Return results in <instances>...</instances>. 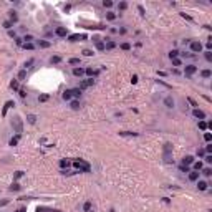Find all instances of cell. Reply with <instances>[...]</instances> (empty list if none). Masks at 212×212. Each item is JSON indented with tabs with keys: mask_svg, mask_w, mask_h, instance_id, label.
Returning a JSON list of instances; mask_svg holds the SVG:
<instances>
[{
	"mask_svg": "<svg viewBox=\"0 0 212 212\" xmlns=\"http://www.w3.org/2000/svg\"><path fill=\"white\" fill-rule=\"evenodd\" d=\"M83 55L84 56H93L94 53H93V50H88V48H86V50H83Z\"/></svg>",
	"mask_w": 212,
	"mask_h": 212,
	"instance_id": "816d5d0a",
	"label": "cell"
},
{
	"mask_svg": "<svg viewBox=\"0 0 212 212\" xmlns=\"http://www.w3.org/2000/svg\"><path fill=\"white\" fill-rule=\"evenodd\" d=\"M20 189H22V186H20L18 182H15V184L10 186V190H20Z\"/></svg>",
	"mask_w": 212,
	"mask_h": 212,
	"instance_id": "7dc6e473",
	"label": "cell"
},
{
	"mask_svg": "<svg viewBox=\"0 0 212 212\" xmlns=\"http://www.w3.org/2000/svg\"><path fill=\"white\" fill-rule=\"evenodd\" d=\"M83 210L84 212H90L91 210V202H90V200H86V202L83 204Z\"/></svg>",
	"mask_w": 212,
	"mask_h": 212,
	"instance_id": "60d3db41",
	"label": "cell"
},
{
	"mask_svg": "<svg viewBox=\"0 0 212 212\" xmlns=\"http://www.w3.org/2000/svg\"><path fill=\"white\" fill-rule=\"evenodd\" d=\"M126 8H128V2H119V3H118V10H121V12H124Z\"/></svg>",
	"mask_w": 212,
	"mask_h": 212,
	"instance_id": "d6a6232c",
	"label": "cell"
},
{
	"mask_svg": "<svg viewBox=\"0 0 212 212\" xmlns=\"http://www.w3.org/2000/svg\"><path fill=\"white\" fill-rule=\"evenodd\" d=\"M13 106H15V103H13V101H7L5 106H3V109H2V116H5L7 111H8V108H13Z\"/></svg>",
	"mask_w": 212,
	"mask_h": 212,
	"instance_id": "9a60e30c",
	"label": "cell"
},
{
	"mask_svg": "<svg viewBox=\"0 0 212 212\" xmlns=\"http://www.w3.org/2000/svg\"><path fill=\"white\" fill-rule=\"evenodd\" d=\"M204 56H206V60H207L209 63L212 61V51H207V50H206V51H204Z\"/></svg>",
	"mask_w": 212,
	"mask_h": 212,
	"instance_id": "f6af8a7d",
	"label": "cell"
},
{
	"mask_svg": "<svg viewBox=\"0 0 212 212\" xmlns=\"http://www.w3.org/2000/svg\"><path fill=\"white\" fill-rule=\"evenodd\" d=\"M199 128L202 129V131H207V121H204V119L199 121Z\"/></svg>",
	"mask_w": 212,
	"mask_h": 212,
	"instance_id": "ee69618b",
	"label": "cell"
},
{
	"mask_svg": "<svg viewBox=\"0 0 212 212\" xmlns=\"http://www.w3.org/2000/svg\"><path fill=\"white\" fill-rule=\"evenodd\" d=\"M171 157H172V154H171V144L166 143L164 144V161L167 162V164H171V162H172Z\"/></svg>",
	"mask_w": 212,
	"mask_h": 212,
	"instance_id": "3957f363",
	"label": "cell"
},
{
	"mask_svg": "<svg viewBox=\"0 0 212 212\" xmlns=\"http://www.w3.org/2000/svg\"><path fill=\"white\" fill-rule=\"evenodd\" d=\"M23 176V171H17V174H15V179H20Z\"/></svg>",
	"mask_w": 212,
	"mask_h": 212,
	"instance_id": "91938a15",
	"label": "cell"
},
{
	"mask_svg": "<svg viewBox=\"0 0 212 212\" xmlns=\"http://www.w3.org/2000/svg\"><path fill=\"white\" fill-rule=\"evenodd\" d=\"M121 50H124V51H129V50H131V45H129L128 41H124V43H121Z\"/></svg>",
	"mask_w": 212,
	"mask_h": 212,
	"instance_id": "b9f144b4",
	"label": "cell"
},
{
	"mask_svg": "<svg viewBox=\"0 0 212 212\" xmlns=\"http://www.w3.org/2000/svg\"><path fill=\"white\" fill-rule=\"evenodd\" d=\"M206 48H207V51H210V48H212V43H210V41H207V43H206Z\"/></svg>",
	"mask_w": 212,
	"mask_h": 212,
	"instance_id": "94428289",
	"label": "cell"
},
{
	"mask_svg": "<svg viewBox=\"0 0 212 212\" xmlns=\"http://www.w3.org/2000/svg\"><path fill=\"white\" fill-rule=\"evenodd\" d=\"M181 15H182V17H184V18H186V20H192V18H190V17H189V15H186V13H181Z\"/></svg>",
	"mask_w": 212,
	"mask_h": 212,
	"instance_id": "e7e4bbea",
	"label": "cell"
},
{
	"mask_svg": "<svg viewBox=\"0 0 212 212\" xmlns=\"http://www.w3.org/2000/svg\"><path fill=\"white\" fill-rule=\"evenodd\" d=\"M179 55H181V51H179V50H171V51H169V58H179Z\"/></svg>",
	"mask_w": 212,
	"mask_h": 212,
	"instance_id": "83f0119b",
	"label": "cell"
},
{
	"mask_svg": "<svg viewBox=\"0 0 212 212\" xmlns=\"http://www.w3.org/2000/svg\"><path fill=\"white\" fill-rule=\"evenodd\" d=\"M114 47H116V43L113 40H106L104 41V48H106V50H113Z\"/></svg>",
	"mask_w": 212,
	"mask_h": 212,
	"instance_id": "44dd1931",
	"label": "cell"
},
{
	"mask_svg": "<svg viewBox=\"0 0 212 212\" xmlns=\"http://www.w3.org/2000/svg\"><path fill=\"white\" fill-rule=\"evenodd\" d=\"M25 78H27V70H20V71H18V78H17V80L23 81Z\"/></svg>",
	"mask_w": 212,
	"mask_h": 212,
	"instance_id": "f1b7e54d",
	"label": "cell"
},
{
	"mask_svg": "<svg viewBox=\"0 0 212 212\" xmlns=\"http://www.w3.org/2000/svg\"><path fill=\"white\" fill-rule=\"evenodd\" d=\"M3 27L7 28V30H12V27H13V23L10 22V20H5V22H3Z\"/></svg>",
	"mask_w": 212,
	"mask_h": 212,
	"instance_id": "bcb514c9",
	"label": "cell"
},
{
	"mask_svg": "<svg viewBox=\"0 0 212 212\" xmlns=\"http://www.w3.org/2000/svg\"><path fill=\"white\" fill-rule=\"evenodd\" d=\"M202 167H204L202 161H194V162H192V169H194V171L200 172V169H202Z\"/></svg>",
	"mask_w": 212,
	"mask_h": 212,
	"instance_id": "2e32d148",
	"label": "cell"
},
{
	"mask_svg": "<svg viewBox=\"0 0 212 212\" xmlns=\"http://www.w3.org/2000/svg\"><path fill=\"white\" fill-rule=\"evenodd\" d=\"M60 61H61V56H58V55H56V56H51V58H50V63H51V65H58Z\"/></svg>",
	"mask_w": 212,
	"mask_h": 212,
	"instance_id": "1f68e13d",
	"label": "cell"
},
{
	"mask_svg": "<svg viewBox=\"0 0 212 212\" xmlns=\"http://www.w3.org/2000/svg\"><path fill=\"white\" fill-rule=\"evenodd\" d=\"M194 162V156H186V157H182V162L181 164H184V166H190Z\"/></svg>",
	"mask_w": 212,
	"mask_h": 212,
	"instance_id": "ac0fdd59",
	"label": "cell"
},
{
	"mask_svg": "<svg viewBox=\"0 0 212 212\" xmlns=\"http://www.w3.org/2000/svg\"><path fill=\"white\" fill-rule=\"evenodd\" d=\"M8 35H10V37H13V38L17 37V33H15V31H12V30H8Z\"/></svg>",
	"mask_w": 212,
	"mask_h": 212,
	"instance_id": "be15d7a7",
	"label": "cell"
},
{
	"mask_svg": "<svg viewBox=\"0 0 212 212\" xmlns=\"http://www.w3.org/2000/svg\"><path fill=\"white\" fill-rule=\"evenodd\" d=\"M33 63H35V60H33V58H30L28 61H25V65H23V70H28L31 65H33Z\"/></svg>",
	"mask_w": 212,
	"mask_h": 212,
	"instance_id": "f35d334b",
	"label": "cell"
},
{
	"mask_svg": "<svg viewBox=\"0 0 212 212\" xmlns=\"http://www.w3.org/2000/svg\"><path fill=\"white\" fill-rule=\"evenodd\" d=\"M20 136H22V134H17L15 137H12V139H10V146H17V144H18V139H20Z\"/></svg>",
	"mask_w": 212,
	"mask_h": 212,
	"instance_id": "f546056e",
	"label": "cell"
},
{
	"mask_svg": "<svg viewBox=\"0 0 212 212\" xmlns=\"http://www.w3.org/2000/svg\"><path fill=\"white\" fill-rule=\"evenodd\" d=\"M70 164H71V162H70L68 159H60V167L61 169H68Z\"/></svg>",
	"mask_w": 212,
	"mask_h": 212,
	"instance_id": "cb8c5ba5",
	"label": "cell"
},
{
	"mask_svg": "<svg viewBox=\"0 0 212 212\" xmlns=\"http://www.w3.org/2000/svg\"><path fill=\"white\" fill-rule=\"evenodd\" d=\"M27 119H28V123H30V124H35V123H37V116H35V114H28Z\"/></svg>",
	"mask_w": 212,
	"mask_h": 212,
	"instance_id": "74e56055",
	"label": "cell"
},
{
	"mask_svg": "<svg viewBox=\"0 0 212 212\" xmlns=\"http://www.w3.org/2000/svg\"><path fill=\"white\" fill-rule=\"evenodd\" d=\"M172 66H182V60L181 58H172Z\"/></svg>",
	"mask_w": 212,
	"mask_h": 212,
	"instance_id": "e575fe53",
	"label": "cell"
},
{
	"mask_svg": "<svg viewBox=\"0 0 212 212\" xmlns=\"http://www.w3.org/2000/svg\"><path fill=\"white\" fill-rule=\"evenodd\" d=\"M119 136H134V137H136V136H137V133H131V131H121V133H119Z\"/></svg>",
	"mask_w": 212,
	"mask_h": 212,
	"instance_id": "ab89813d",
	"label": "cell"
},
{
	"mask_svg": "<svg viewBox=\"0 0 212 212\" xmlns=\"http://www.w3.org/2000/svg\"><path fill=\"white\" fill-rule=\"evenodd\" d=\"M12 126H15V131H17V134H22V133H23V124H22V119H20L18 116H17L15 119H13Z\"/></svg>",
	"mask_w": 212,
	"mask_h": 212,
	"instance_id": "5b68a950",
	"label": "cell"
},
{
	"mask_svg": "<svg viewBox=\"0 0 212 212\" xmlns=\"http://www.w3.org/2000/svg\"><path fill=\"white\" fill-rule=\"evenodd\" d=\"M73 75H75V76H83V75H84V70H83V68H78V66H75V68H73Z\"/></svg>",
	"mask_w": 212,
	"mask_h": 212,
	"instance_id": "7402d4cb",
	"label": "cell"
},
{
	"mask_svg": "<svg viewBox=\"0 0 212 212\" xmlns=\"http://www.w3.org/2000/svg\"><path fill=\"white\" fill-rule=\"evenodd\" d=\"M179 169H181V172H186V174L190 171V169H189V166H184V164H181V166H179Z\"/></svg>",
	"mask_w": 212,
	"mask_h": 212,
	"instance_id": "681fc988",
	"label": "cell"
},
{
	"mask_svg": "<svg viewBox=\"0 0 212 212\" xmlns=\"http://www.w3.org/2000/svg\"><path fill=\"white\" fill-rule=\"evenodd\" d=\"M204 139H206L207 143H210V141H212V134L210 133H204Z\"/></svg>",
	"mask_w": 212,
	"mask_h": 212,
	"instance_id": "f907efd6",
	"label": "cell"
},
{
	"mask_svg": "<svg viewBox=\"0 0 212 212\" xmlns=\"http://www.w3.org/2000/svg\"><path fill=\"white\" fill-rule=\"evenodd\" d=\"M70 41H78V40H84L86 38V35H78V33H75V35H70Z\"/></svg>",
	"mask_w": 212,
	"mask_h": 212,
	"instance_id": "5bb4252c",
	"label": "cell"
},
{
	"mask_svg": "<svg viewBox=\"0 0 212 212\" xmlns=\"http://www.w3.org/2000/svg\"><path fill=\"white\" fill-rule=\"evenodd\" d=\"M5 204H8V200H2V202H0V206H5Z\"/></svg>",
	"mask_w": 212,
	"mask_h": 212,
	"instance_id": "03108f58",
	"label": "cell"
},
{
	"mask_svg": "<svg viewBox=\"0 0 212 212\" xmlns=\"http://www.w3.org/2000/svg\"><path fill=\"white\" fill-rule=\"evenodd\" d=\"M94 84V80L93 78H88V80H83L80 83V90L83 91V90H86V88H90V86H93Z\"/></svg>",
	"mask_w": 212,
	"mask_h": 212,
	"instance_id": "52a82bcc",
	"label": "cell"
},
{
	"mask_svg": "<svg viewBox=\"0 0 212 212\" xmlns=\"http://www.w3.org/2000/svg\"><path fill=\"white\" fill-rule=\"evenodd\" d=\"M93 41H94V47H96V50H100V51H104V50H106V48H104V41H101L100 37H93Z\"/></svg>",
	"mask_w": 212,
	"mask_h": 212,
	"instance_id": "8992f818",
	"label": "cell"
},
{
	"mask_svg": "<svg viewBox=\"0 0 212 212\" xmlns=\"http://www.w3.org/2000/svg\"><path fill=\"white\" fill-rule=\"evenodd\" d=\"M103 5L106 7V8H111V7H113V2H111V0H104Z\"/></svg>",
	"mask_w": 212,
	"mask_h": 212,
	"instance_id": "f5cc1de1",
	"label": "cell"
},
{
	"mask_svg": "<svg viewBox=\"0 0 212 212\" xmlns=\"http://www.w3.org/2000/svg\"><path fill=\"white\" fill-rule=\"evenodd\" d=\"M200 76H202L204 80H209V78H212V70H202V71H200Z\"/></svg>",
	"mask_w": 212,
	"mask_h": 212,
	"instance_id": "e0dca14e",
	"label": "cell"
},
{
	"mask_svg": "<svg viewBox=\"0 0 212 212\" xmlns=\"http://www.w3.org/2000/svg\"><path fill=\"white\" fill-rule=\"evenodd\" d=\"M204 161H206L207 164H210V162H212V154H206V157H204Z\"/></svg>",
	"mask_w": 212,
	"mask_h": 212,
	"instance_id": "9f6ffc18",
	"label": "cell"
},
{
	"mask_svg": "<svg viewBox=\"0 0 212 212\" xmlns=\"http://www.w3.org/2000/svg\"><path fill=\"white\" fill-rule=\"evenodd\" d=\"M70 91H71V96L76 98V100L81 96V90H80V88H73V90H70Z\"/></svg>",
	"mask_w": 212,
	"mask_h": 212,
	"instance_id": "603a6c76",
	"label": "cell"
},
{
	"mask_svg": "<svg viewBox=\"0 0 212 212\" xmlns=\"http://www.w3.org/2000/svg\"><path fill=\"white\" fill-rule=\"evenodd\" d=\"M197 182V189L199 190H207V187H209V184H207V181H202V179H199Z\"/></svg>",
	"mask_w": 212,
	"mask_h": 212,
	"instance_id": "7c38bea8",
	"label": "cell"
},
{
	"mask_svg": "<svg viewBox=\"0 0 212 212\" xmlns=\"http://www.w3.org/2000/svg\"><path fill=\"white\" fill-rule=\"evenodd\" d=\"M137 12H139L141 15H146V10H144V7H143V5H137Z\"/></svg>",
	"mask_w": 212,
	"mask_h": 212,
	"instance_id": "11a10c76",
	"label": "cell"
},
{
	"mask_svg": "<svg viewBox=\"0 0 212 212\" xmlns=\"http://www.w3.org/2000/svg\"><path fill=\"white\" fill-rule=\"evenodd\" d=\"M71 164H73V167H75L76 171H80V172H90L91 171L90 164H88V162H84L83 159H75Z\"/></svg>",
	"mask_w": 212,
	"mask_h": 212,
	"instance_id": "6da1fadb",
	"label": "cell"
},
{
	"mask_svg": "<svg viewBox=\"0 0 212 212\" xmlns=\"http://www.w3.org/2000/svg\"><path fill=\"white\" fill-rule=\"evenodd\" d=\"M131 81H133V83H137V75H133L131 76Z\"/></svg>",
	"mask_w": 212,
	"mask_h": 212,
	"instance_id": "6125c7cd",
	"label": "cell"
},
{
	"mask_svg": "<svg viewBox=\"0 0 212 212\" xmlns=\"http://www.w3.org/2000/svg\"><path fill=\"white\" fill-rule=\"evenodd\" d=\"M25 50H35V43H23L22 45Z\"/></svg>",
	"mask_w": 212,
	"mask_h": 212,
	"instance_id": "7bdbcfd3",
	"label": "cell"
},
{
	"mask_svg": "<svg viewBox=\"0 0 212 212\" xmlns=\"http://www.w3.org/2000/svg\"><path fill=\"white\" fill-rule=\"evenodd\" d=\"M18 94H20V98H25L27 96V91L23 90V88H20V90H18Z\"/></svg>",
	"mask_w": 212,
	"mask_h": 212,
	"instance_id": "6f0895ef",
	"label": "cell"
},
{
	"mask_svg": "<svg viewBox=\"0 0 212 212\" xmlns=\"http://www.w3.org/2000/svg\"><path fill=\"white\" fill-rule=\"evenodd\" d=\"M68 63H70V65H73V66H76V65H80V63H81V60L80 58H70Z\"/></svg>",
	"mask_w": 212,
	"mask_h": 212,
	"instance_id": "d590c367",
	"label": "cell"
},
{
	"mask_svg": "<svg viewBox=\"0 0 212 212\" xmlns=\"http://www.w3.org/2000/svg\"><path fill=\"white\" fill-rule=\"evenodd\" d=\"M18 212H25V209H20V210H18Z\"/></svg>",
	"mask_w": 212,
	"mask_h": 212,
	"instance_id": "003e7915",
	"label": "cell"
},
{
	"mask_svg": "<svg viewBox=\"0 0 212 212\" xmlns=\"http://www.w3.org/2000/svg\"><path fill=\"white\" fill-rule=\"evenodd\" d=\"M22 40H23V43H33V40H35V38H33V35H25V37H23Z\"/></svg>",
	"mask_w": 212,
	"mask_h": 212,
	"instance_id": "4dcf8cb0",
	"label": "cell"
},
{
	"mask_svg": "<svg viewBox=\"0 0 212 212\" xmlns=\"http://www.w3.org/2000/svg\"><path fill=\"white\" fill-rule=\"evenodd\" d=\"M116 17H118V15H116L114 12H108V13H106V20H111V22H113V20H116Z\"/></svg>",
	"mask_w": 212,
	"mask_h": 212,
	"instance_id": "836d02e7",
	"label": "cell"
},
{
	"mask_svg": "<svg viewBox=\"0 0 212 212\" xmlns=\"http://www.w3.org/2000/svg\"><path fill=\"white\" fill-rule=\"evenodd\" d=\"M204 153H207V154H210L212 153V144L209 143V144H207V146H206V149H204Z\"/></svg>",
	"mask_w": 212,
	"mask_h": 212,
	"instance_id": "db71d44e",
	"label": "cell"
},
{
	"mask_svg": "<svg viewBox=\"0 0 212 212\" xmlns=\"http://www.w3.org/2000/svg\"><path fill=\"white\" fill-rule=\"evenodd\" d=\"M84 73H86V75L90 76V78H93V76L96 75V71H94V70L91 68V66H88V68H84Z\"/></svg>",
	"mask_w": 212,
	"mask_h": 212,
	"instance_id": "484cf974",
	"label": "cell"
},
{
	"mask_svg": "<svg viewBox=\"0 0 212 212\" xmlns=\"http://www.w3.org/2000/svg\"><path fill=\"white\" fill-rule=\"evenodd\" d=\"M70 108L75 109V111H78V109L81 108V106H80V101L78 100H71V101H70Z\"/></svg>",
	"mask_w": 212,
	"mask_h": 212,
	"instance_id": "d6986e66",
	"label": "cell"
},
{
	"mask_svg": "<svg viewBox=\"0 0 212 212\" xmlns=\"http://www.w3.org/2000/svg\"><path fill=\"white\" fill-rule=\"evenodd\" d=\"M8 13H10V22H12V23L18 22V15H17V12H13V10H12V12H8Z\"/></svg>",
	"mask_w": 212,
	"mask_h": 212,
	"instance_id": "4316f807",
	"label": "cell"
},
{
	"mask_svg": "<svg viewBox=\"0 0 212 212\" xmlns=\"http://www.w3.org/2000/svg\"><path fill=\"white\" fill-rule=\"evenodd\" d=\"M200 172H202L206 177H210V176H212V169L210 167H202V169H200Z\"/></svg>",
	"mask_w": 212,
	"mask_h": 212,
	"instance_id": "d4e9b609",
	"label": "cell"
},
{
	"mask_svg": "<svg viewBox=\"0 0 212 212\" xmlns=\"http://www.w3.org/2000/svg\"><path fill=\"white\" fill-rule=\"evenodd\" d=\"M187 176H189V181L196 182V181H199L200 172H197V171H189V172H187Z\"/></svg>",
	"mask_w": 212,
	"mask_h": 212,
	"instance_id": "8fae6325",
	"label": "cell"
},
{
	"mask_svg": "<svg viewBox=\"0 0 212 212\" xmlns=\"http://www.w3.org/2000/svg\"><path fill=\"white\" fill-rule=\"evenodd\" d=\"M202 43H200L199 40H194V41H189V50L190 53H200L202 51Z\"/></svg>",
	"mask_w": 212,
	"mask_h": 212,
	"instance_id": "7a4b0ae2",
	"label": "cell"
},
{
	"mask_svg": "<svg viewBox=\"0 0 212 212\" xmlns=\"http://www.w3.org/2000/svg\"><path fill=\"white\" fill-rule=\"evenodd\" d=\"M50 100V94H40V96H38V101H40V103H45V101H48Z\"/></svg>",
	"mask_w": 212,
	"mask_h": 212,
	"instance_id": "8d00e7d4",
	"label": "cell"
},
{
	"mask_svg": "<svg viewBox=\"0 0 212 212\" xmlns=\"http://www.w3.org/2000/svg\"><path fill=\"white\" fill-rule=\"evenodd\" d=\"M197 70H199V68H197L196 65H186L184 66V75L186 76H192V75H196V73H197Z\"/></svg>",
	"mask_w": 212,
	"mask_h": 212,
	"instance_id": "277c9868",
	"label": "cell"
},
{
	"mask_svg": "<svg viewBox=\"0 0 212 212\" xmlns=\"http://www.w3.org/2000/svg\"><path fill=\"white\" fill-rule=\"evenodd\" d=\"M10 88H12V90H18V80H13L12 83H10Z\"/></svg>",
	"mask_w": 212,
	"mask_h": 212,
	"instance_id": "c3c4849f",
	"label": "cell"
},
{
	"mask_svg": "<svg viewBox=\"0 0 212 212\" xmlns=\"http://www.w3.org/2000/svg\"><path fill=\"white\" fill-rule=\"evenodd\" d=\"M187 101H189V103H190V104H192V106H194V108H197V103H196V101H194V100H192V98H187Z\"/></svg>",
	"mask_w": 212,
	"mask_h": 212,
	"instance_id": "680465c9",
	"label": "cell"
},
{
	"mask_svg": "<svg viewBox=\"0 0 212 212\" xmlns=\"http://www.w3.org/2000/svg\"><path fill=\"white\" fill-rule=\"evenodd\" d=\"M55 35H56V37H60V38H65L66 35H68V30H66L65 27H56L55 28Z\"/></svg>",
	"mask_w": 212,
	"mask_h": 212,
	"instance_id": "9c48e42d",
	"label": "cell"
},
{
	"mask_svg": "<svg viewBox=\"0 0 212 212\" xmlns=\"http://www.w3.org/2000/svg\"><path fill=\"white\" fill-rule=\"evenodd\" d=\"M162 103H164V106H166V108H169V109H172L176 106V101H174V98H172V96H166Z\"/></svg>",
	"mask_w": 212,
	"mask_h": 212,
	"instance_id": "30bf717a",
	"label": "cell"
},
{
	"mask_svg": "<svg viewBox=\"0 0 212 212\" xmlns=\"http://www.w3.org/2000/svg\"><path fill=\"white\" fill-rule=\"evenodd\" d=\"M37 47L38 48H50L51 47V41H48V40H38Z\"/></svg>",
	"mask_w": 212,
	"mask_h": 212,
	"instance_id": "4fadbf2b",
	"label": "cell"
},
{
	"mask_svg": "<svg viewBox=\"0 0 212 212\" xmlns=\"http://www.w3.org/2000/svg\"><path fill=\"white\" fill-rule=\"evenodd\" d=\"M192 116H194V118H197L199 121L206 119V113H204L202 109H199V108H194V111H192Z\"/></svg>",
	"mask_w": 212,
	"mask_h": 212,
	"instance_id": "ba28073f",
	"label": "cell"
},
{
	"mask_svg": "<svg viewBox=\"0 0 212 212\" xmlns=\"http://www.w3.org/2000/svg\"><path fill=\"white\" fill-rule=\"evenodd\" d=\"M61 96H63V100H65V101H71V100H73V96H71V91H70V90H65V91H63V94H61Z\"/></svg>",
	"mask_w": 212,
	"mask_h": 212,
	"instance_id": "ffe728a7",
	"label": "cell"
}]
</instances>
